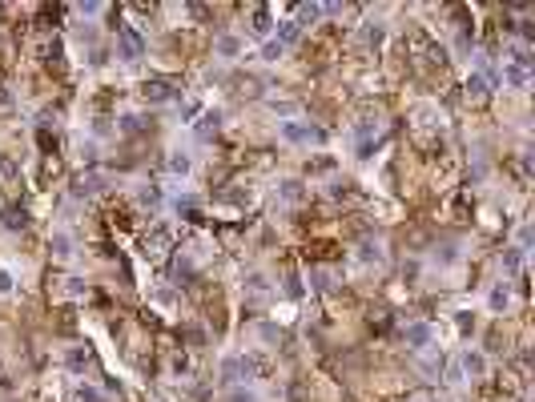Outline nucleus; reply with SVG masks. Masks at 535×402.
Here are the masks:
<instances>
[{"label": "nucleus", "instance_id": "1", "mask_svg": "<svg viewBox=\"0 0 535 402\" xmlns=\"http://www.w3.org/2000/svg\"><path fill=\"white\" fill-rule=\"evenodd\" d=\"M503 81H507L511 88H527L531 85V57H527V49H515L507 57V64H503Z\"/></svg>", "mask_w": 535, "mask_h": 402}, {"label": "nucleus", "instance_id": "2", "mask_svg": "<svg viewBox=\"0 0 535 402\" xmlns=\"http://www.w3.org/2000/svg\"><path fill=\"white\" fill-rule=\"evenodd\" d=\"M117 57H121V61H141V57H145V37H141L133 25L117 28Z\"/></svg>", "mask_w": 535, "mask_h": 402}, {"label": "nucleus", "instance_id": "3", "mask_svg": "<svg viewBox=\"0 0 535 402\" xmlns=\"http://www.w3.org/2000/svg\"><path fill=\"white\" fill-rule=\"evenodd\" d=\"M282 141L290 145H322L326 133L318 125H302V121H282Z\"/></svg>", "mask_w": 535, "mask_h": 402}, {"label": "nucleus", "instance_id": "4", "mask_svg": "<svg viewBox=\"0 0 535 402\" xmlns=\"http://www.w3.org/2000/svg\"><path fill=\"white\" fill-rule=\"evenodd\" d=\"M261 370L258 358H246V354H234V358H225L222 362V378L225 382H246V378H254Z\"/></svg>", "mask_w": 535, "mask_h": 402}, {"label": "nucleus", "instance_id": "5", "mask_svg": "<svg viewBox=\"0 0 535 402\" xmlns=\"http://www.w3.org/2000/svg\"><path fill=\"white\" fill-rule=\"evenodd\" d=\"M141 97L150 100V105H169V100H177V88L169 85V81H162V76H153V81H145Z\"/></svg>", "mask_w": 535, "mask_h": 402}, {"label": "nucleus", "instance_id": "6", "mask_svg": "<svg viewBox=\"0 0 535 402\" xmlns=\"http://www.w3.org/2000/svg\"><path fill=\"white\" fill-rule=\"evenodd\" d=\"M455 366H459L463 378H483L487 374V358H483V354H475V350H463Z\"/></svg>", "mask_w": 535, "mask_h": 402}, {"label": "nucleus", "instance_id": "7", "mask_svg": "<svg viewBox=\"0 0 535 402\" xmlns=\"http://www.w3.org/2000/svg\"><path fill=\"white\" fill-rule=\"evenodd\" d=\"M101 189H105V177L97 173V169H89V173H81L73 181V193L77 197H93V193H101Z\"/></svg>", "mask_w": 535, "mask_h": 402}, {"label": "nucleus", "instance_id": "8", "mask_svg": "<svg viewBox=\"0 0 535 402\" xmlns=\"http://www.w3.org/2000/svg\"><path fill=\"white\" fill-rule=\"evenodd\" d=\"M141 250H145V258H162L165 250H169V229H153V234H145V241H141Z\"/></svg>", "mask_w": 535, "mask_h": 402}, {"label": "nucleus", "instance_id": "9", "mask_svg": "<svg viewBox=\"0 0 535 402\" xmlns=\"http://www.w3.org/2000/svg\"><path fill=\"white\" fill-rule=\"evenodd\" d=\"M431 334H435V330L427 326V322H415V326L402 330V338H407L411 350H427V346H431Z\"/></svg>", "mask_w": 535, "mask_h": 402}, {"label": "nucleus", "instance_id": "10", "mask_svg": "<svg viewBox=\"0 0 535 402\" xmlns=\"http://www.w3.org/2000/svg\"><path fill=\"white\" fill-rule=\"evenodd\" d=\"M218 129H222V113H218V109H205V113H201V121H198V137L210 141Z\"/></svg>", "mask_w": 535, "mask_h": 402}, {"label": "nucleus", "instance_id": "11", "mask_svg": "<svg viewBox=\"0 0 535 402\" xmlns=\"http://www.w3.org/2000/svg\"><path fill=\"white\" fill-rule=\"evenodd\" d=\"M318 16H322V4H302V8H298V16H294V25H298V28H306V25H314Z\"/></svg>", "mask_w": 535, "mask_h": 402}, {"label": "nucleus", "instance_id": "12", "mask_svg": "<svg viewBox=\"0 0 535 402\" xmlns=\"http://www.w3.org/2000/svg\"><path fill=\"white\" fill-rule=\"evenodd\" d=\"M302 37V28L298 25H294V21H286V25H282V28H278V45H282V49H290V45H294V40H298Z\"/></svg>", "mask_w": 535, "mask_h": 402}, {"label": "nucleus", "instance_id": "13", "mask_svg": "<svg viewBox=\"0 0 535 402\" xmlns=\"http://www.w3.org/2000/svg\"><path fill=\"white\" fill-rule=\"evenodd\" d=\"M467 93H471L475 100H483L487 93H491V88H487V76L483 73H471V76H467Z\"/></svg>", "mask_w": 535, "mask_h": 402}, {"label": "nucleus", "instance_id": "14", "mask_svg": "<svg viewBox=\"0 0 535 402\" xmlns=\"http://www.w3.org/2000/svg\"><path fill=\"white\" fill-rule=\"evenodd\" d=\"M165 169H169L174 177H186V173H189V157H186V153H169V161H165Z\"/></svg>", "mask_w": 535, "mask_h": 402}, {"label": "nucleus", "instance_id": "15", "mask_svg": "<svg viewBox=\"0 0 535 402\" xmlns=\"http://www.w3.org/2000/svg\"><path fill=\"white\" fill-rule=\"evenodd\" d=\"M359 258H362V262H383V246H378V241H371V238H366V241H362V246H359Z\"/></svg>", "mask_w": 535, "mask_h": 402}, {"label": "nucleus", "instance_id": "16", "mask_svg": "<svg viewBox=\"0 0 535 402\" xmlns=\"http://www.w3.org/2000/svg\"><path fill=\"white\" fill-rule=\"evenodd\" d=\"M25 226H28L25 209H4V229H25Z\"/></svg>", "mask_w": 535, "mask_h": 402}, {"label": "nucleus", "instance_id": "17", "mask_svg": "<svg viewBox=\"0 0 535 402\" xmlns=\"http://www.w3.org/2000/svg\"><path fill=\"white\" fill-rule=\"evenodd\" d=\"M362 45H366V49H378V45H383V25H366L362 28Z\"/></svg>", "mask_w": 535, "mask_h": 402}, {"label": "nucleus", "instance_id": "18", "mask_svg": "<svg viewBox=\"0 0 535 402\" xmlns=\"http://www.w3.org/2000/svg\"><path fill=\"white\" fill-rule=\"evenodd\" d=\"M254 33H258V37H266V33H270V8H254Z\"/></svg>", "mask_w": 535, "mask_h": 402}, {"label": "nucleus", "instance_id": "19", "mask_svg": "<svg viewBox=\"0 0 535 402\" xmlns=\"http://www.w3.org/2000/svg\"><path fill=\"white\" fill-rule=\"evenodd\" d=\"M0 181H4V189H16V165L9 157H0Z\"/></svg>", "mask_w": 535, "mask_h": 402}, {"label": "nucleus", "instance_id": "20", "mask_svg": "<svg viewBox=\"0 0 535 402\" xmlns=\"http://www.w3.org/2000/svg\"><path fill=\"white\" fill-rule=\"evenodd\" d=\"M69 398L73 402H101V394L93 386H85V382H81V386H73V394H69Z\"/></svg>", "mask_w": 535, "mask_h": 402}, {"label": "nucleus", "instance_id": "21", "mask_svg": "<svg viewBox=\"0 0 535 402\" xmlns=\"http://www.w3.org/2000/svg\"><path fill=\"white\" fill-rule=\"evenodd\" d=\"M218 52H222V57H237V52H242V40H237V37H222V40H218Z\"/></svg>", "mask_w": 535, "mask_h": 402}, {"label": "nucleus", "instance_id": "22", "mask_svg": "<svg viewBox=\"0 0 535 402\" xmlns=\"http://www.w3.org/2000/svg\"><path fill=\"white\" fill-rule=\"evenodd\" d=\"M69 366H73V370H85V366H93V354H89V350H73V354H69Z\"/></svg>", "mask_w": 535, "mask_h": 402}, {"label": "nucleus", "instance_id": "23", "mask_svg": "<svg viewBox=\"0 0 535 402\" xmlns=\"http://www.w3.org/2000/svg\"><path fill=\"white\" fill-rule=\"evenodd\" d=\"M503 306H507V282H499L491 289V310H503Z\"/></svg>", "mask_w": 535, "mask_h": 402}, {"label": "nucleus", "instance_id": "24", "mask_svg": "<svg viewBox=\"0 0 535 402\" xmlns=\"http://www.w3.org/2000/svg\"><path fill=\"white\" fill-rule=\"evenodd\" d=\"M282 45H278V40H266V49H261V61H278V57H282Z\"/></svg>", "mask_w": 535, "mask_h": 402}, {"label": "nucleus", "instance_id": "25", "mask_svg": "<svg viewBox=\"0 0 535 402\" xmlns=\"http://www.w3.org/2000/svg\"><path fill=\"white\" fill-rule=\"evenodd\" d=\"M282 197H286V201H298V197H302V185H298V181H282Z\"/></svg>", "mask_w": 535, "mask_h": 402}, {"label": "nucleus", "instance_id": "26", "mask_svg": "<svg viewBox=\"0 0 535 402\" xmlns=\"http://www.w3.org/2000/svg\"><path fill=\"white\" fill-rule=\"evenodd\" d=\"M52 250L61 253V258H69V253H73V250H69V238H64V234H57V238H52Z\"/></svg>", "mask_w": 535, "mask_h": 402}, {"label": "nucleus", "instance_id": "27", "mask_svg": "<svg viewBox=\"0 0 535 402\" xmlns=\"http://www.w3.org/2000/svg\"><path fill=\"white\" fill-rule=\"evenodd\" d=\"M225 402H258V398H254L249 390H230V394H225Z\"/></svg>", "mask_w": 535, "mask_h": 402}, {"label": "nucleus", "instance_id": "28", "mask_svg": "<svg viewBox=\"0 0 535 402\" xmlns=\"http://www.w3.org/2000/svg\"><path fill=\"white\" fill-rule=\"evenodd\" d=\"M310 277L318 289H330V274H326V270H310Z\"/></svg>", "mask_w": 535, "mask_h": 402}, {"label": "nucleus", "instance_id": "29", "mask_svg": "<svg viewBox=\"0 0 535 402\" xmlns=\"http://www.w3.org/2000/svg\"><path fill=\"white\" fill-rule=\"evenodd\" d=\"M9 289H13V277H9L4 270H0V294H9Z\"/></svg>", "mask_w": 535, "mask_h": 402}]
</instances>
